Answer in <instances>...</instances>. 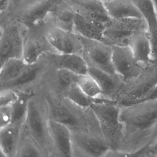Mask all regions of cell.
Instances as JSON below:
<instances>
[{"mask_svg": "<svg viewBox=\"0 0 157 157\" xmlns=\"http://www.w3.org/2000/svg\"><path fill=\"white\" fill-rule=\"evenodd\" d=\"M11 0H0L1 3V13L5 11L9 7Z\"/></svg>", "mask_w": 157, "mask_h": 157, "instance_id": "obj_33", "label": "cell"}, {"mask_svg": "<svg viewBox=\"0 0 157 157\" xmlns=\"http://www.w3.org/2000/svg\"><path fill=\"white\" fill-rule=\"evenodd\" d=\"M72 2L78 7L77 11L104 24L107 27L111 18L103 0H72Z\"/></svg>", "mask_w": 157, "mask_h": 157, "instance_id": "obj_21", "label": "cell"}, {"mask_svg": "<svg viewBox=\"0 0 157 157\" xmlns=\"http://www.w3.org/2000/svg\"><path fill=\"white\" fill-rule=\"evenodd\" d=\"M110 149L120 150L124 141V131L120 120V105L113 101L100 98L91 106Z\"/></svg>", "mask_w": 157, "mask_h": 157, "instance_id": "obj_4", "label": "cell"}, {"mask_svg": "<svg viewBox=\"0 0 157 157\" xmlns=\"http://www.w3.org/2000/svg\"><path fill=\"white\" fill-rule=\"evenodd\" d=\"M59 0H41L27 8L19 17L20 22L29 28L42 24L57 7Z\"/></svg>", "mask_w": 157, "mask_h": 157, "instance_id": "obj_14", "label": "cell"}, {"mask_svg": "<svg viewBox=\"0 0 157 157\" xmlns=\"http://www.w3.org/2000/svg\"><path fill=\"white\" fill-rule=\"evenodd\" d=\"M75 10L70 9H58L53 12L56 26L70 32L74 31Z\"/></svg>", "mask_w": 157, "mask_h": 157, "instance_id": "obj_28", "label": "cell"}, {"mask_svg": "<svg viewBox=\"0 0 157 157\" xmlns=\"http://www.w3.org/2000/svg\"><path fill=\"white\" fill-rule=\"evenodd\" d=\"M113 62L115 71L124 82L138 76L144 66L135 58L128 46H112Z\"/></svg>", "mask_w": 157, "mask_h": 157, "instance_id": "obj_8", "label": "cell"}, {"mask_svg": "<svg viewBox=\"0 0 157 157\" xmlns=\"http://www.w3.org/2000/svg\"><path fill=\"white\" fill-rule=\"evenodd\" d=\"M108 1V0H103V1Z\"/></svg>", "mask_w": 157, "mask_h": 157, "instance_id": "obj_37", "label": "cell"}, {"mask_svg": "<svg viewBox=\"0 0 157 157\" xmlns=\"http://www.w3.org/2000/svg\"><path fill=\"white\" fill-rule=\"evenodd\" d=\"M106 28L129 34L140 31H148L147 25L146 21L141 18H111Z\"/></svg>", "mask_w": 157, "mask_h": 157, "instance_id": "obj_23", "label": "cell"}, {"mask_svg": "<svg viewBox=\"0 0 157 157\" xmlns=\"http://www.w3.org/2000/svg\"><path fill=\"white\" fill-rule=\"evenodd\" d=\"M48 48L45 44L37 40L25 39L24 42L23 59L28 65L36 63L41 56L49 51Z\"/></svg>", "mask_w": 157, "mask_h": 157, "instance_id": "obj_24", "label": "cell"}, {"mask_svg": "<svg viewBox=\"0 0 157 157\" xmlns=\"http://www.w3.org/2000/svg\"><path fill=\"white\" fill-rule=\"evenodd\" d=\"M25 156L43 157L45 155L35 141L22 128L17 157Z\"/></svg>", "mask_w": 157, "mask_h": 157, "instance_id": "obj_27", "label": "cell"}, {"mask_svg": "<svg viewBox=\"0 0 157 157\" xmlns=\"http://www.w3.org/2000/svg\"><path fill=\"white\" fill-rule=\"evenodd\" d=\"M157 85L156 86L154 90H153L151 93L147 97V99L145 100L148 99H157Z\"/></svg>", "mask_w": 157, "mask_h": 157, "instance_id": "obj_34", "label": "cell"}, {"mask_svg": "<svg viewBox=\"0 0 157 157\" xmlns=\"http://www.w3.org/2000/svg\"><path fill=\"white\" fill-rule=\"evenodd\" d=\"M12 119V105L0 106V128L10 124Z\"/></svg>", "mask_w": 157, "mask_h": 157, "instance_id": "obj_31", "label": "cell"}, {"mask_svg": "<svg viewBox=\"0 0 157 157\" xmlns=\"http://www.w3.org/2000/svg\"><path fill=\"white\" fill-rule=\"evenodd\" d=\"M23 59H11L1 66V87L16 80L28 66Z\"/></svg>", "mask_w": 157, "mask_h": 157, "instance_id": "obj_22", "label": "cell"}, {"mask_svg": "<svg viewBox=\"0 0 157 157\" xmlns=\"http://www.w3.org/2000/svg\"><path fill=\"white\" fill-rule=\"evenodd\" d=\"M148 26L152 48V59L157 60V13L151 0H133Z\"/></svg>", "mask_w": 157, "mask_h": 157, "instance_id": "obj_19", "label": "cell"}, {"mask_svg": "<svg viewBox=\"0 0 157 157\" xmlns=\"http://www.w3.org/2000/svg\"><path fill=\"white\" fill-rule=\"evenodd\" d=\"M46 36L48 44L57 53L77 54L82 56V39L75 32L55 26L48 30Z\"/></svg>", "mask_w": 157, "mask_h": 157, "instance_id": "obj_9", "label": "cell"}, {"mask_svg": "<svg viewBox=\"0 0 157 157\" xmlns=\"http://www.w3.org/2000/svg\"><path fill=\"white\" fill-rule=\"evenodd\" d=\"M128 46L137 61L142 66L153 62L152 44L148 31L133 33L129 37Z\"/></svg>", "mask_w": 157, "mask_h": 157, "instance_id": "obj_15", "label": "cell"}, {"mask_svg": "<svg viewBox=\"0 0 157 157\" xmlns=\"http://www.w3.org/2000/svg\"><path fill=\"white\" fill-rule=\"evenodd\" d=\"M14 5H17L21 2L23 0H11Z\"/></svg>", "mask_w": 157, "mask_h": 157, "instance_id": "obj_35", "label": "cell"}, {"mask_svg": "<svg viewBox=\"0 0 157 157\" xmlns=\"http://www.w3.org/2000/svg\"><path fill=\"white\" fill-rule=\"evenodd\" d=\"M48 116L43 92H36L29 102L23 130L43 151L45 156H53V151L48 128Z\"/></svg>", "mask_w": 157, "mask_h": 157, "instance_id": "obj_3", "label": "cell"}, {"mask_svg": "<svg viewBox=\"0 0 157 157\" xmlns=\"http://www.w3.org/2000/svg\"><path fill=\"white\" fill-rule=\"evenodd\" d=\"M49 58L50 67L64 69L78 75L88 74L89 65L82 55L52 53Z\"/></svg>", "mask_w": 157, "mask_h": 157, "instance_id": "obj_16", "label": "cell"}, {"mask_svg": "<svg viewBox=\"0 0 157 157\" xmlns=\"http://www.w3.org/2000/svg\"><path fill=\"white\" fill-rule=\"evenodd\" d=\"M49 68V62H41L39 60L35 64L28 65L16 80L1 87V89H11L20 91H36V87L41 83Z\"/></svg>", "mask_w": 157, "mask_h": 157, "instance_id": "obj_10", "label": "cell"}, {"mask_svg": "<svg viewBox=\"0 0 157 157\" xmlns=\"http://www.w3.org/2000/svg\"><path fill=\"white\" fill-rule=\"evenodd\" d=\"M140 157H157V138L141 152Z\"/></svg>", "mask_w": 157, "mask_h": 157, "instance_id": "obj_32", "label": "cell"}, {"mask_svg": "<svg viewBox=\"0 0 157 157\" xmlns=\"http://www.w3.org/2000/svg\"><path fill=\"white\" fill-rule=\"evenodd\" d=\"M151 1L152 3H153V5H154L157 13V0H151Z\"/></svg>", "mask_w": 157, "mask_h": 157, "instance_id": "obj_36", "label": "cell"}, {"mask_svg": "<svg viewBox=\"0 0 157 157\" xmlns=\"http://www.w3.org/2000/svg\"><path fill=\"white\" fill-rule=\"evenodd\" d=\"M24 42L18 27L12 26L1 31V66L11 59H22Z\"/></svg>", "mask_w": 157, "mask_h": 157, "instance_id": "obj_12", "label": "cell"}, {"mask_svg": "<svg viewBox=\"0 0 157 157\" xmlns=\"http://www.w3.org/2000/svg\"><path fill=\"white\" fill-rule=\"evenodd\" d=\"M61 94L74 104L85 109L90 108L98 99H94L89 97L77 83L72 84Z\"/></svg>", "mask_w": 157, "mask_h": 157, "instance_id": "obj_26", "label": "cell"}, {"mask_svg": "<svg viewBox=\"0 0 157 157\" xmlns=\"http://www.w3.org/2000/svg\"><path fill=\"white\" fill-rule=\"evenodd\" d=\"M19 98L18 92L9 89H1L0 106L12 105L14 104Z\"/></svg>", "mask_w": 157, "mask_h": 157, "instance_id": "obj_30", "label": "cell"}, {"mask_svg": "<svg viewBox=\"0 0 157 157\" xmlns=\"http://www.w3.org/2000/svg\"><path fill=\"white\" fill-rule=\"evenodd\" d=\"M46 87L43 92L49 118L66 125L71 131L89 132L101 128L91 108L79 107L48 85Z\"/></svg>", "mask_w": 157, "mask_h": 157, "instance_id": "obj_2", "label": "cell"}, {"mask_svg": "<svg viewBox=\"0 0 157 157\" xmlns=\"http://www.w3.org/2000/svg\"><path fill=\"white\" fill-rule=\"evenodd\" d=\"M82 39L83 44L82 56L89 67L110 74L116 73L113 65L112 46L98 40L83 37Z\"/></svg>", "mask_w": 157, "mask_h": 157, "instance_id": "obj_7", "label": "cell"}, {"mask_svg": "<svg viewBox=\"0 0 157 157\" xmlns=\"http://www.w3.org/2000/svg\"><path fill=\"white\" fill-rule=\"evenodd\" d=\"M71 137L73 157H105L110 149L101 128L89 132L71 131Z\"/></svg>", "mask_w": 157, "mask_h": 157, "instance_id": "obj_6", "label": "cell"}, {"mask_svg": "<svg viewBox=\"0 0 157 157\" xmlns=\"http://www.w3.org/2000/svg\"><path fill=\"white\" fill-rule=\"evenodd\" d=\"M23 127L22 125L11 123L0 128L1 157H17Z\"/></svg>", "mask_w": 157, "mask_h": 157, "instance_id": "obj_17", "label": "cell"}, {"mask_svg": "<svg viewBox=\"0 0 157 157\" xmlns=\"http://www.w3.org/2000/svg\"><path fill=\"white\" fill-rule=\"evenodd\" d=\"M120 117L124 138L119 151L140 157L157 138V98L120 105Z\"/></svg>", "mask_w": 157, "mask_h": 157, "instance_id": "obj_1", "label": "cell"}, {"mask_svg": "<svg viewBox=\"0 0 157 157\" xmlns=\"http://www.w3.org/2000/svg\"><path fill=\"white\" fill-rule=\"evenodd\" d=\"M48 128L53 156L73 157L70 128L66 125L49 117Z\"/></svg>", "mask_w": 157, "mask_h": 157, "instance_id": "obj_11", "label": "cell"}, {"mask_svg": "<svg viewBox=\"0 0 157 157\" xmlns=\"http://www.w3.org/2000/svg\"><path fill=\"white\" fill-rule=\"evenodd\" d=\"M157 85V62L145 66L140 74L124 82L115 102L120 105L144 101Z\"/></svg>", "mask_w": 157, "mask_h": 157, "instance_id": "obj_5", "label": "cell"}, {"mask_svg": "<svg viewBox=\"0 0 157 157\" xmlns=\"http://www.w3.org/2000/svg\"><path fill=\"white\" fill-rule=\"evenodd\" d=\"M155 62H157V61H155Z\"/></svg>", "mask_w": 157, "mask_h": 157, "instance_id": "obj_38", "label": "cell"}, {"mask_svg": "<svg viewBox=\"0 0 157 157\" xmlns=\"http://www.w3.org/2000/svg\"><path fill=\"white\" fill-rule=\"evenodd\" d=\"M88 74L100 86L102 93V99L115 102L124 82L121 77L117 73L110 74L89 66Z\"/></svg>", "mask_w": 157, "mask_h": 157, "instance_id": "obj_13", "label": "cell"}, {"mask_svg": "<svg viewBox=\"0 0 157 157\" xmlns=\"http://www.w3.org/2000/svg\"><path fill=\"white\" fill-rule=\"evenodd\" d=\"M17 101L12 105L13 119L12 123L23 125L27 114L29 102L35 94V91H20Z\"/></svg>", "mask_w": 157, "mask_h": 157, "instance_id": "obj_25", "label": "cell"}, {"mask_svg": "<svg viewBox=\"0 0 157 157\" xmlns=\"http://www.w3.org/2000/svg\"><path fill=\"white\" fill-rule=\"evenodd\" d=\"M105 9L112 19H144L133 0H108L104 1Z\"/></svg>", "mask_w": 157, "mask_h": 157, "instance_id": "obj_20", "label": "cell"}, {"mask_svg": "<svg viewBox=\"0 0 157 157\" xmlns=\"http://www.w3.org/2000/svg\"><path fill=\"white\" fill-rule=\"evenodd\" d=\"M75 11V32L84 38L103 42L106 25Z\"/></svg>", "mask_w": 157, "mask_h": 157, "instance_id": "obj_18", "label": "cell"}, {"mask_svg": "<svg viewBox=\"0 0 157 157\" xmlns=\"http://www.w3.org/2000/svg\"><path fill=\"white\" fill-rule=\"evenodd\" d=\"M77 83L87 95L94 99L102 98V93L95 80L90 74L79 75Z\"/></svg>", "mask_w": 157, "mask_h": 157, "instance_id": "obj_29", "label": "cell"}]
</instances>
